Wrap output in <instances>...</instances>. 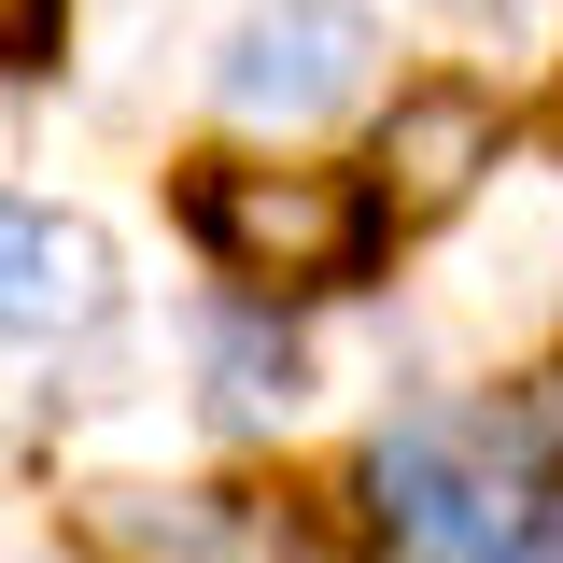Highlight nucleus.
Returning <instances> with one entry per match:
<instances>
[{"label":"nucleus","instance_id":"1","mask_svg":"<svg viewBox=\"0 0 563 563\" xmlns=\"http://www.w3.org/2000/svg\"><path fill=\"white\" fill-rule=\"evenodd\" d=\"M169 211H184L198 268L225 282V310H310V296L380 282V254H395L366 169H339V155L198 141V155H169Z\"/></svg>","mask_w":563,"mask_h":563},{"label":"nucleus","instance_id":"8","mask_svg":"<svg viewBox=\"0 0 563 563\" xmlns=\"http://www.w3.org/2000/svg\"><path fill=\"white\" fill-rule=\"evenodd\" d=\"M550 141H563V85H550Z\"/></svg>","mask_w":563,"mask_h":563},{"label":"nucleus","instance_id":"5","mask_svg":"<svg viewBox=\"0 0 563 563\" xmlns=\"http://www.w3.org/2000/svg\"><path fill=\"white\" fill-rule=\"evenodd\" d=\"M310 395H324V366H310V339L282 310H211L198 324V409L225 437H296Z\"/></svg>","mask_w":563,"mask_h":563},{"label":"nucleus","instance_id":"7","mask_svg":"<svg viewBox=\"0 0 563 563\" xmlns=\"http://www.w3.org/2000/svg\"><path fill=\"white\" fill-rule=\"evenodd\" d=\"M422 14H437V29H465V43H507L536 0H422Z\"/></svg>","mask_w":563,"mask_h":563},{"label":"nucleus","instance_id":"3","mask_svg":"<svg viewBox=\"0 0 563 563\" xmlns=\"http://www.w3.org/2000/svg\"><path fill=\"white\" fill-rule=\"evenodd\" d=\"M507 141H521V113H507V85L493 70H395L380 85V113H366V198H380V225L395 240H437V225H465V211L493 198V169H507Z\"/></svg>","mask_w":563,"mask_h":563},{"label":"nucleus","instance_id":"2","mask_svg":"<svg viewBox=\"0 0 563 563\" xmlns=\"http://www.w3.org/2000/svg\"><path fill=\"white\" fill-rule=\"evenodd\" d=\"M380 14L366 0H240V29L211 43V113L254 141V155H310L324 128L380 113Z\"/></svg>","mask_w":563,"mask_h":563},{"label":"nucleus","instance_id":"6","mask_svg":"<svg viewBox=\"0 0 563 563\" xmlns=\"http://www.w3.org/2000/svg\"><path fill=\"white\" fill-rule=\"evenodd\" d=\"M70 43V0H0V70H43Z\"/></svg>","mask_w":563,"mask_h":563},{"label":"nucleus","instance_id":"4","mask_svg":"<svg viewBox=\"0 0 563 563\" xmlns=\"http://www.w3.org/2000/svg\"><path fill=\"white\" fill-rule=\"evenodd\" d=\"M113 296H128V268H113L99 211L0 184V352H85L113 324Z\"/></svg>","mask_w":563,"mask_h":563}]
</instances>
